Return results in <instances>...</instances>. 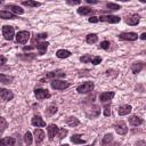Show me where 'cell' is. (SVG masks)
<instances>
[{"label": "cell", "instance_id": "1", "mask_svg": "<svg viewBox=\"0 0 146 146\" xmlns=\"http://www.w3.org/2000/svg\"><path fill=\"white\" fill-rule=\"evenodd\" d=\"M50 86L55 90H64V89L68 88L71 86V83L67 81H63V80H51Z\"/></svg>", "mask_w": 146, "mask_h": 146}, {"label": "cell", "instance_id": "2", "mask_svg": "<svg viewBox=\"0 0 146 146\" xmlns=\"http://www.w3.org/2000/svg\"><path fill=\"white\" fill-rule=\"evenodd\" d=\"M94 87H95L94 82H91V81H87V82H84V83L78 86L76 91H78L79 94H87V92H89V91H92Z\"/></svg>", "mask_w": 146, "mask_h": 146}, {"label": "cell", "instance_id": "3", "mask_svg": "<svg viewBox=\"0 0 146 146\" xmlns=\"http://www.w3.org/2000/svg\"><path fill=\"white\" fill-rule=\"evenodd\" d=\"M2 35L6 40H13L14 35H15V31H14V27L10 26V25H5L2 27Z\"/></svg>", "mask_w": 146, "mask_h": 146}, {"label": "cell", "instance_id": "4", "mask_svg": "<svg viewBox=\"0 0 146 146\" xmlns=\"http://www.w3.org/2000/svg\"><path fill=\"white\" fill-rule=\"evenodd\" d=\"M29 39H30V33L27 31H21V32H18L16 34V42L17 43L24 44V43L27 42Z\"/></svg>", "mask_w": 146, "mask_h": 146}, {"label": "cell", "instance_id": "5", "mask_svg": "<svg viewBox=\"0 0 146 146\" xmlns=\"http://www.w3.org/2000/svg\"><path fill=\"white\" fill-rule=\"evenodd\" d=\"M98 19L102 22H107V23H112V24L119 23L121 21V18L119 16H115V15H103V16L98 17Z\"/></svg>", "mask_w": 146, "mask_h": 146}, {"label": "cell", "instance_id": "6", "mask_svg": "<svg viewBox=\"0 0 146 146\" xmlns=\"http://www.w3.org/2000/svg\"><path fill=\"white\" fill-rule=\"evenodd\" d=\"M34 95H35V97H36V99H46V98H49L50 97V94H49V91L47 90V89H41V88H39V89H35L34 90Z\"/></svg>", "mask_w": 146, "mask_h": 146}, {"label": "cell", "instance_id": "7", "mask_svg": "<svg viewBox=\"0 0 146 146\" xmlns=\"http://www.w3.org/2000/svg\"><path fill=\"white\" fill-rule=\"evenodd\" d=\"M14 98V94L5 88H0V99L2 100H11Z\"/></svg>", "mask_w": 146, "mask_h": 146}, {"label": "cell", "instance_id": "8", "mask_svg": "<svg viewBox=\"0 0 146 146\" xmlns=\"http://www.w3.org/2000/svg\"><path fill=\"white\" fill-rule=\"evenodd\" d=\"M119 38L121 40H127V41H135L137 40L138 35L137 33H133V32H125V33H121L119 35Z\"/></svg>", "mask_w": 146, "mask_h": 146}, {"label": "cell", "instance_id": "9", "mask_svg": "<svg viewBox=\"0 0 146 146\" xmlns=\"http://www.w3.org/2000/svg\"><path fill=\"white\" fill-rule=\"evenodd\" d=\"M47 132H48V137L50 140L54 139V137L58 133V127L56 124H49L47 128Z\"/></svg>", "mask_w": 146, "mask_h": 146}, {"label": "cell", "instance_id": "10", "mask_svg": "<svg viewBox=\"0 0 146 146\" xmlns=\"http://www.w3.org/2000/svg\"><path fill=\"white\" fill-rule=\"evenodd\" d=\"M63 76H65V73H64L63 71H59V70L49 72V73L46 75L47 79H52V80H56V78H63Z\"/></svg>", "mask_w": 146, "mask_h": 146}, {"label": "cell", "instance_id": "11", "mask_svg": "<svg viewBox=\"0 0 146 146\" xmlns=\"http://www.w3.org/2000/svg\"><path fill=\"white\" fill-rule=\"evenodd\" d=\"M31 123L34 125V127H44L46 125V122L42 120V117L40 115H34L31 120Z\"/></svg>", "mask_w": 146, "mask_h": 146}, {"label": "cell", "instance_id": "12", "mask_svg": "<svg viewBox=\"0 0 146 146\" xmlns=\"http://www.w3.org/2000/svg\"><path fill=\"white\" fill-rule=\"evenodd\" d=\"M114 128H115V131H116L119 135H125V133L128 132V128H127L125 123H123V122H120V123L115 124Z\"/></svg>", "mask_w": 146, "mask_h": 146}, {"label": "cell", "instance_id": "13", "mask_svg": "<svg viewBox=\"0 0 146 146\" xmlns=\"http://www.w3.org/2000/svg\"><path fill=\"white\" fill-rule=\"evenodd\" d=\"M0 18L2 19H15L17 16L9 10H0Z\"/></svg>", "mask_w": 146, "mask_h": 146}, {"label": "cell", "instance_id": "14", "mask_svg": "<svg viewBox=\"0 0 146 146\" xmlns=\"http://www.w3.org/2000/svg\"><path fill=\"white\" fill-rule=\"evenodd\" d=\"M16 140L13 137H6V138L0 139V146H14Z\"/></svg>", "mask_w": 146, "mask_h": 146}, {"label": "cell", "instance_id": "15", "mask_svg": "<svg viewBox=\"0 0 146 146\" xmlns=\"http://www.w3.org/2000/svg\"><path fill=\"white\" fill-rule=\"evenodd\" d=\"M113 97H114V92H113V91H105V92L100 94V96H99V100L105 103V102L111 100Z\"/></svg>", "mask_w": 146, "mask_h": 146}, {"label": "cell", "instance_id": "16", "mask_svg": "<svg viewBox=\"0 0 146 146\" xmlns=\"http://www.w3.org/2000/svg\"><path fill=\"white\" fill-rule=\"evenodd\" d=\"M131 110H132V107H131L130 105H122V106H120V107L117 108V113H119V115L123 116V115L129 114V113L131 112Z\"/></svg>", "mask_w": 146, "mask_h": 146}, {"label": "cell", "instance_id": "17", "mask_svg": "<svg viewBox=\"0 0 146 146\" xmlns=\"http://www.w3.org/2000/svg\"><path fill=\"white\" fill-rule=\"evenodd\" d=\"M139 19H140L139 15L133 14V15L129 16V17L125 19V22H127V24H129V25H137V24L139 23Z\"/></svg>", "mask_w": 146, "mask_h": 146}, {"label": "cell", "instance_id": "18", "mask_svg": "<svg viewBox=\"0 0 146 146\" xmlns=\"http://www.w3.org/2000/svg\"><path fill=\"white\" fill-rule=\"evenodd\" d=\"M143 119L141 117H139V116H137V115H132V116H130V119H129V123L131 124V125H133V127H138V125H140V124H143Z\"/></svg>", "mask_w": 146, "mask_h": 146}, {"label": "cell", "instance_id": "19", "mask_svg": "<svg viewBox=\"0 0 146 146\" xmlns=\"http://www.w3.org/2000/svg\"><path fill=\"white\" fill-rule=\"evenodd\" d=\"M44 138V132L41 130V129H35L34 130V139H35V143L39 144L43 140Z\"/></svg>", "mask_w": 146, "mask_h": 146}, {"label": "cell", "instance_id": "20", "mask_svg": "<svg viewBox=\"0 0 146 146\" xmlns=\"http://www.w3.org/2000/svg\"><path fill=\"white\" fill-rule=\"evenodd\" d=\"M6 8H8V9H10V10H13L14 13H16V14H19V15H22V14L24 13V9H23L22 7H19V6H17V5H13V3H9V5H6Z\"/></svg>", "mask_w": 146, "mask_h": 146}, {"label": "cell", "instance_id": "21", "mask_svg": "<svg viewBox=\"0 0 146 146\" xmlns=\"http://www.w3.org/2000/svg\"><path fill=\"white\" fill-rule=\"evenodd\" d=\"M143 68H144V63H143V62L133 63V64H132V66H131V71H132V73H135V74L139 73Z\"/></svg>", "mask_w": 146, "mask_h": 146}, {"label": "cell", "instance_id": "22", "mask_svg": "<svg viewBox=\"0 0 146 146\" xmlns=\"http://www.w3.org/2000/svg\"><path fill=\"white\" fill-rule=\"evenodd\" d=\"M48 46H49L48 42H41V43H39L38 46H33V47L39 50V55H43V54L47 51V47H48Z\"/></svg>", "mask_w": 146, "mask_h": 146}, {"label": "cell", "instance_id": "23", "mask_svg": "<svg viewBox=\"0 0 146 146\" xmlns=\"http://www.w3.org/2000/svg\"><path fill=\"white\" fill-rule=\"evenodd\" d=\"M95 10L94 9H91V8H89V7H79L78 8V14H80V15H89V14H92Z\"/></svg>", "mask_w": 146, "mask_h": 146}, {"label": "cell", "instance_id": "24", "mask_svg": "<svg viewBox=\"0 0 146 146\" xmlns=\"http://www.w3.org/2000/svg\"><path fill=\"white\" fill-rule=\"evenodd\" d=\"M56 56L58 58H67V57L71 56V52L68 50H66V49H59V50H57Z\"/></svg>", "mask_w": 146, "mask_h": 146}, {"label": "cell", "instance_id": "25", "mask_svg": "<svg viewBox=\"0 0 146 146\" xmlns=\"http://www.w3.org/2000/svg\"><path fill=\"white\" fill-rule=\"evenodd\" d=\"M66 123H67L70 127H76V125L80 124V121H79L76 117H74V116H70V117L66 119Z\"/></svg>", "mask_w": 146, "mask_h": 146}, {"label": "cell", "instance_id": "26", "mask_svg": "<svg viewBox=\"0 0 146 146\" xmlns=\"http://www.w3.org/2000/svg\"><path fill=\"white\" fill-rule=\"evenodd\" d=\"M71 141L73 144H84L86 143V140L82 139V136L81 135H73L71 137Z\"/></svg>", "mask_w": 146, "mask_h": 146}, {"label": "cell", "instance_id": "27", "mask_svg": "<svg viewBox=\"0 0 146 146\" xmlns=\"http://www.w3.org/2000/svg\"><path fill=\"white\" fill-rule=\"evenodd\" d=\"M97 40H98V36H97V34H95V33L88 34V35H87V38H86V41H87V43H89V44L96 43V42H97Z\"/></svg>", "mask_w": 146, "mask_h": 146}, {"label": "cell", "instance_id": "28", "mask_svg": "<svg viewBox=\"0 0 146 146\" xmlns=\"http://www.w3.org/2000/svg\"><path fill=\"white\" fill-rule=\"evenodd\" d=\"M113 140V135L112 133H107V135H105L104 137H103V139H102V145L103 146H107V145H110V143Z\"/></svg>", "mask_w": 146, "mask_h": 146}, {"label": "cell", "instance_id": "29", "mask_svg": "<svg viewBox=\"0 0 146 146\" xmlns=\"http://www.w3.org/2000/svg\"><path fill=\"white\" fill-rule=\"evenodd\" d=\"M13 80H14L13 76H9V75H6V74H0V82L1 83L8 84V83H11Z\"/></svg>", "mask_w": 146, "mask_h": 146}, {"label": "cell", "instance_id": "30", "mask_svg": "<svg viewBox=\"0 0 146 146\" xmlns=\"http://www.w3.org/2000/svg\"><path fill=\"white\" fill-rule=\"evenodd\" d=\"M22 5H23V6H27V7H39L41 3H40V2H36V1L27 0V1H23Z\"/></svg>", "mask_w": 146, "mask_h": 146}, {"label": "cell", "instance_id": "31", "mask_svg": "<svg viewBox=\"0 0 146 146\" xmlns=\"http://www.w3.org/2000/svg\"><path fill=\"white\" fill-rule=\"evenodd\" d=\"M105 7L107 8V10H119L121 8L120 5H116V3H113V2H107Z\"/></svg>", "mask_w": 146, "mask_h": 146}, {"label": "cell", "instance_id": "32", "mask_svg": "<svg viewBox=\"0 0 146 146\" xmlns=\"http://www.w3.org/2000/svg\"><path fill=\"white\" fill-rule=\"evenodd\" d=\"M8 127V122L6 121L5 117L0 116V132H3L6 130V128Z\"/></svg>", "mask_w": 146, "mask_h": 146}, {"label": "cell", "instance_id": "33", "mask_svg": "<svg viewBox=\"0 0 146 146\" xmlns=\"http://www.w3.org/2000/svg\"><path fill=\"white\" fill-rule=\"evenodd\" d=\"M24 141L26 145H31L32 144V133L30 131H26L24 135Z\"/></svg>", "mask_w": 146, "mask_h": 146}, {"label": "cell", "instance_id": "34", "mask_svg": "<svg viewBox=\"0 0 146 146\" xmlns=\"http://www.w3.org/2000/svg\"><path fill=\"white\" fill-rule=\"evenodd\" d=\"M66 135H67V130H66V129H64V128L58 129V138H59V139L65 138V136H66Z\"/></svg>", "mask_w": 146, "mask_h": 146}, {"label": "cell", "instance_id": "35", "mask_svg": "<svg viewBox=\"0 0 146 146\" xmlns=\"http://www.w3.org/2000/svg\"><path fill=\"white\" fill-rule=\"evenodd\" d=\"M91 59H92V56H91V55H84V56L80 57V60H81L82 63H88V62H91Z\"/></svg>", "mask_w": 146, "mask_h": 146}, {"label": "cell", "instance_id": "36", "mask_svg": "<svg viewBox=\"0 0 146 146\" xmlns=\"http://www.w3.org/2000/svg\"><path fill=\"white\" fill-rule=\"evenodd\" d=\"M56 112H57V107H56V106H49L48 110L46 111V113H47L48 115H52V114H55Z\"/></svg>", "mask_w": 146, "mask_h": 146}, {"label": "cell", "instance_id": "37", "mask_svg": "<svg viewBox=\"0 0 146 146\" xmlns=\"http://www.w3.org/2000/svg\"><path fill=\"white\" fill-rule=\"evenodd\" d=\"M99 48L100 49H108L110 48V42L108 41H103V42H100V44H99Z\"/></svg>", "mask_w": 146, "mask_h": 146}, {"label": "cell", "instance_id": "38", "mask_svg": "<svg viewBox=\"0 0 146 146\" xmlns=\"http://www.w3.org/2000/svg\"><path fill=\"white\" fill-rule=\"evenodd\" d=\"M104 115L105 116H110L111 115V107H110V105H105L104 106Z\"/></svg>", "mask_w": 146, "mask_h": 146}, {"label": "cell", "instance_id": "39", "mask_svg": "<svg viewBox=\"0 0 146 146\" xmlns=\"http://www.w3.org/2000/svg\"><path fill=\"white\" fill-rule=\"evenodd\" d=\"M102 62V58L99 57V56H96V57H92V59H91V63L94 64V65H97V64H99Z\"/></svg>", "mask_w": 146, "mask_h": 146}, {"label": "cell", "instance_id": "40", "mask_svg": "<svg viewBox=\"0 0 146 146\" xmlns=\"http://www.w3.org/2000/svg\"><path fill=\"white\" fill-rule=\"evenodd\" d=\"M90 23H97V22H99V19H98V17H96V16H92V17H90L89 19H88Z\"/></svg>", "mask_w": 146, "mask_h": 146}, {"label": "cell", "instance_id": "41", "mask_svg": "<svg viewBox=\"0 0 146 146\" xmlns=\"http://www.w3.org/2000/svg\"><path fill=\"white\" fill-rule=\"evenodd\" d=\"M6 62H7V58H6L3 55H0V65L6 64Z\"/></svg>", "mask_w": 146, "mask_h": 146}, {"label": "cell", "instance_id": "42", "mask_svg": "<svg viewBox=\"0 0 146 146\" xmlns=\"http://www.w3.org/2000/svg\"><path fill=\"white\" fill-rule=\"evenodd\" d=\"M35 36H36V39H46V38L48 36V34H47V33H41V34L35 35Z\"/></svg>", "mask_w": 146, "mask_h": 146}, {"label": "cell", "instance_id": "43", "mask_svg": "<svg viewBox=\"0 0 146 146\" xmlns=\"http://www.w3.org/2000/svg\"><path fill=\"white\" fill-rule=\"evenodd\" d=\"M67 3H68V5H79L80 1H79V0H76V1H67Z\"/></svg>", "mask_w": 146, "mask_h": 146}, {"label": "cell", "instance_id": "44", "mask_svg": "<svg viewBox=\"0 0 146 146\" xmlns=\"http://www.w3.org/2000/svg\"><path fill=\"white\" fill-rule=\"evenodd\" d=\"M140 39H141V40H145V39H146V33H143V34L140 35Z\"/></svg>", "mask_w": 146, "mask_h": 146}, {"label": "cell", "instance_id": "45", "mask_svg": "<svg viewBox=\"0 0 146 146\" xmlns=\"http://www.w3.org/2000/svg\"><path fill=\"white\" fill-rule=\"evenodd\" d=\"M88 3H97V1H92V0H87Z\"/></svg>", "mask_w": 146, "mask_h": 146}, {"label": "cell", "instance_id": "46", "mask_svg": "<svg viewBox=\"0 0 146 146\" xmlns=\"http://www.w3.org/2000/svg\"><path fill=\"white\" fill-rule=\"evenodd\" d=\"M137 145H140V146H144V145H145V143H144V141H138V143H137Z\"/></svg>", "mask_w": 146, "mask_h": 146}, {"label": "cell", "instance_id": "47", "mask_svg": "<svg viewBox=\"0 0 146 146\" xmlns=\"http://www.w3.org/2000/svg\"><path fill=\"white\" fill-rule=\"evenodd\" d=\"M62 146H68V145H67V144H64V145H62Z\"/></svg>", "mask_w": 146, "mask_h": 146}, {"label": "cell", "instance_id": "48", "mask_svg": "<svg viewBox=\"0 0 146 146\" xmlns=\"http://www.w3.org/2000/svg\"><path fill=\"white\" fill-rule=\"evenodd\" d=\"M86 146H89V145H86Z\"/></svg>", "mask_w": 146, "mask_h": 146}, {"label": "cell", "instance_id": "49", "mask_svg": "<svg viewBox=\"0 0 146 146\" xmlns=\"http://www.w3.org/2000/svg\"><path fill=\"white\" fill-rule=\"evenodd\" d=\"M0 3H1V1H0Z\"/></svg>", "mask_w": 146, "mask_h": 146}]
</instances>
